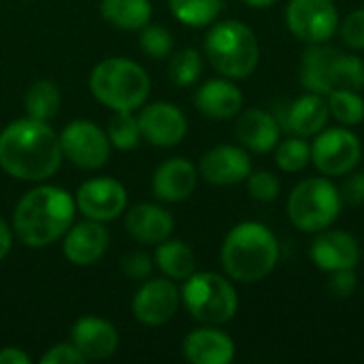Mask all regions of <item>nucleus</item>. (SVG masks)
Here are the masks:
<instances>
[{
    "label": "nucleus",
    "mask_w": 364,
    "mask_h": 364,
    "mask_svg": "<svg viewBox=\"0 0 364 364\" xmlns=\"http://www.w3.org/2000/svg\"><path fill=\"white\" fill-rule=\"evenodd\" d=\"M60 136L47 122L15 119L0 132V168L19 181H45L62 164Z\"/></svg>",
    "instance_id": "nucleus-1"
},
{
    "label": "nucleus",
    "mask_w": 364,
    "mask_h": 364,
    "mask_svg": "<svg viewBox=\"0 0 364 364\" xmlns=\"http://www.w3.org/2000/svg\"><path fill=\"white\" fill-rule=\"evenodd\" d=\"M75 198L58 186L28 190L13 213V232L28 247H47L62 239L75 220Z\"/></svg>",
    "instance_id": "nucleus-2"
},
{
    "label": "nucleus",
    "mask_w": 364,
    "mask_h": 364,
    "mask_svg": "<svg viewBox=\"0 0 364 364\" xmlns=\"http://www.w3.org/2000/svg\"><path fill=\"white\" fill-rule=\"evenodd\" d=\"M222 267L232 282L258 284L279 262L277 237L260 222H241L222 243Z\"/></svg>",
    "instance_id": "nucleus-3"
},
{
    "label": "nucleus",
    "mask_w": 364,
    "mask_h": 364,
    "mask_svg": "<svg viewBox=\"0 0 364 364\" xmlns=\"http://www.w3.org/2000/svg\"><path fill=\"white\" fill-rule=\"evenodd\" d=\"M94 98L113 111L141 109L149 96L151 81L145 68L128 58H107L90 75Z\"/></svg>",
    "instance_id": "nucleus-4"
},
{
    "label": "nucleus",
    "mask_w": 364,
    "mask_h": 364,
    "mask_svg": "<svg viewBox=\"0 0 364 364\" xmlns=\"http://www.w3.org/2000/svg\"><path fill=\"white\" fill-rule=\"evenodd\" d=\"M205 53L211 66L226 79H247L260 60L256 34L237 19L218 21L205 36Z\"/></svg>",
    "instance_id": "nucleus-5"
},
{
    "label": "nucleus",
    "mask_w": 364,
    "mask_h": 364,
    "mask_svg": "<svg viewBox=\"0 0 364 364\" xmlns=\"http://www.w3.org/2000/svg\"><path fill=\"white\" fill-rule=\"evenodd\" d=\"M341 207V192L331 179L309 177L290 192L288 218L303 232H322L337 222Z\"/></svg>",
    "instance_id": "nucleus-6"
},
{
    "label": "nucleus",
    "mask_w": 364,
    "mask_h": 364,
    "mask_svg": "<svg viewBox=\"0 0 364 364\" xmlns=\"http://www.w3.org/2000/svg\"><path fill=\"white\" fill-rule=\"evenodd\" d=\"M181 301L194 320L207 326H222L230 322L239 309L237 290L220 273H192L181 290Z\"/></svg>",
    "instance_id": "nucleus-7"
},
{
    "label": "nucleus",
    "mask_w": 364,
    "mask_h": 364,
    "mask_svg": "<svg viewBox=\"0 0 364 364\" xmlns=\"http://www.w3.org/2000/svg\"><path fill=\"white\" fill-rule=\"evenodd\" d=\"M360 156V139L350 128L322 130L311 145V162L326 177L350 175L358 166Z\"/></svg>",
    "instance_id": "nucleus-8"
},
{
    "label": "nucleus",
    "mask_w": 364,
    "mask_h": 364,
    "mask_svg": "<svg viewBox=\"0 0 364 364\" xmlns=\"http://www.w3.org/2000/svg\"><path fill=\"white\" fill-rule=\"evenodd\" d=\"M288 30L307 45L331 41L339 28V13L333 0H290L286 6Z\"/></svg>",
    "instance_id": "nucleus-9"
},
{
    "label": "nucleus",
    "mask_w": 364,
    "mask_h": 364,
    "mask_svg": "<svg viewBox=\"0 0 364 364\" xmlns=\"http://www.w3.org/2000/svg\"><path fill=\"white\" fill-rule=\"evenodd\" d=\"M60 147L64 158L87 171L105 166L111 156V141L107 132L90 119L70 122L60 134Z\"/></svg>",
    "instance_id": "nucleus-10"
},
{
    "label": "nucleus",
    "mask_w": 364,
    "mask_h": 364,
    "mask_svg": "<svg viewBox=\"0 0 364 364\" xmlns=\"http://www.w3.org/2000/svg\"><path fill=\"white\" fill-rule=\"evenodd\" d=\"M75 205L87 220H96L105 224L119 218V213L128 205V194L117 179L94 177L79 186Z\"/></svg>",
    "instance_id": "nucleus-11"
},
{
    "label": "nucleus",
    "mask_w": 364,
    "mask_h": 364,
    "mask_svg": "<svg viewBox=\"0 0 364 364\" xmlns=\"http://www.w3.org/2000/svg\"><path fill=\"white\" fill-rule=\"evenodd\" d=\"M141 139L154 147H175L188 134V119L177 105L154 102L139 113Z\"/></svg>",
    "instance_id": "nucleus-12"
},
{
    "label": "nucleus",
    "mask_w": 364,
    "mask_h": 364,
    "mask_svg": "<svg viewBox=\"0 0 364 364\" xmlns=\"http://www.w3.org/2000/svg\"><path fill=\"white\" fill-rule=\"evenodd\" d=\"M181 294L171 279H147L132 299V314L147 326L171 322L179 309Z\"/></svg>",
    "instance_id": "nucleus-13"
},
{
    "label": "nucleus",
    "mask_w": 364,
    "mask_h": 364,
    "mask_svg": "<svg viewBox=\"0 0 364 364\" xmlns=\"http://www.w3.org/2000/svg\"><path fill=\"white\" fill-rule=\"evenodd\" d=\"M198 173L213 186H235L250 177L252 160L241 147L218 145L200 158Z\"/></svg>",
    "instance_id": "nucleus-14"
},
{
    "label": "nucleus",
    "mask_w": 364,
    "mask_h": 364,
    "mask_svg": "<svg viewBox=\"0 0 364 364\" xmlns=\"http://www.w3.org/2000/svg\"><path fill=\"white\" fill-rule=\"evenodd\" d=\"M311 262L322 271H343L356 269L360 262V245L358 241L343 230H322L309 250Z\"/></svg>",
    "instance_id": "nucleus-15"
},
{
    "label": "nucleus",
    "mask_w": 364,
    "mask_h": 364,
    "mask_svg": "<svg viewBox=\"0 0 364 364\" xmlns=\"http://www.w3.org/2000/svg\"><path fill=\"white\" fill-rule=\"evenodd\" d=\"M109 230L102 226V222L85 220L81 224H75L66 230L62 241V252L68 262L75 267H90L98 262L105 252L109 250Z\"/></svg>",
    "instance_id": "nucleus-16"
},
{
    "label": "nucleus",
    "mask_w": 364,
    "mask_h": 364,
    "mask_svg": "<svg viewBox=\"0 0 364 364\" xmlns=\"http://www.w3.org/2000/svg\"><path fill=\"white\" fill-rule=\"evenodd\" d=\"M198 171L186 158H171L164 160L151 179V190L158 200L162 203H181L192 196L196 190Z\"/></svg>",
    "instance_id": "nucleus-17"
},
{
    "label": "nucleus",
    "mask_w": 364,
    "mask_h": 364,
    "mask_svg": "<svg viewBox=\"0 0 364 364\" xmlns=\"http://www.w3.org/2000/svg\"><path fill=\"white\" fill-rule=\"evenodd\" d=\"M73 346L85 360H105L115 354L119 335L115 326L96 316H83L73 326Z\"/></svg>",
    "instance_id": "nucleus-18"
},
{
    "label": "nucleus",
    "mask_w": 364,
    "mask_h": 364,
    "mask_svg": "<svg viewBox=\"0 0 364 364\" xmlns=\"http://www.w3.org/2000/svg\"><path fill=\"white\" fill-rule=\"evenodd\" d=\"M339 49L322 45H309L301 60V83L305 90L328 96L337 90V62Z\"/></svg>",
    "instance_id": "nucleus-19"
},
{
    "label": "nucleus",
    "mask_w": 364,
    "mask_h": 364,
    "mask_svg": "<svg viewBox=\"0 0 364 364\" xmlns=\"http://www.w3.org/2000/svg\"><path fill=\"white\" fill-rule=\"evenodd\" d=\"M126 230L136 243L158 245L173 235L175 220L164 207L154 205V203H141L128 211Z\"/></svg>",
    "instance_id": "nucleus-20"
},
{
    "label": "nucleus",
    "mask_w": 364,
    "mask_h": 364,
    "mask_svg": "<svg viewBox=\"0 0 364 364\" xmlns=\"http://www.w3.org/2000/svg\"><path fill=\"white\" fill-rule=\"evenodd\" d=\"M183 356L192 364H228L235 358V341L215 326L196 328L183 339Z\"/></svg>",
    "instance_id": "nucleus-21"
},
{
    "label": "nucleus",
    "mask_w": 364,
    "mask_h": 364,
    "mask_svg": "<svg viewBox=\"0 0 364 364\" xmlns=\"http://www.w3.org/2000/svg\"><path fill=\"white\" fill-rule=\"evenodd\" d=\"M196 109L213 119H230L241 113L243 94L232 79H211L194 94Z\"/></svg>",
    "instance_id": "nucleus-22"
},
{
    "label": "nucleus",
    "mask_w": 364,
    "mask_h": 364,
    "mask_svg": "<svg viewBox=\"0 0 364 364\" xmlns=\"http://www.w3.org/2000/svg\"><path fill=\"white\" fill-rule=\"evenodd\" d=\"M331 111H328V100L322 94L309 92L301 98H296L288 111H286V128L296 134V136H316L322 132L328 124Z\"/></svg>",
    "instance_id": "nucleus-23"
},
{
    "label": "nucleus",
    "mask_w": 364,
    "mask_h": 364,
    "mask_svg": "<svg viewBox=\"0 0 364 364\" xmlns=\"http://www.w3.org/2000/svg\"><path fill=\"white\" fill-rule=\"evenodd\" d=\"M237 139L254 154L273 151L279 143V122L262 109H247L237 119Z\"/></svg>",
    "instance_id": "nucleus-24"
},
{
    "label": "nucleus",
    "mask_w": 364,
    "mask_h": 364,
    "mask_svg": "<svg viewBox=\"0 0 364 364\" xmlns=\"http://www.w3.org/2000/svg\"><path fill=\"white\" fill-rule=\"evenodd\" d=\"M156 264L171 279H188L196 273V256L192 247L177 239H166L156 247Z\"/></svg>",
    "instance_id": "nucleus-25"
},
{
    "label": "nucleus",
    "mask_w": 364,
    "mask_h": 364,
    "mask_svg": "<svg viewBox=\"0 0 364 364\" xmlns=\"http://www.w3.org/2000/svg\"><path fill=\"white\" fill-rule=\"evenodd\" d=\"M100 15L119 30H141L151 19L149 0H100Z\"/></svg>",
    "instance_id": "nucleus-26"
},
{
    "label": "nucleus",
    "mask_w": 364,
    "mask_h": 364,
    "mask_svg": "<svg viewBox=\"0 0 364 364\" xmlns=\"http://www.w3.org/2000/svg\"><path fill=\"white\" fill-rule=\"evenodd\" d=\"M23 107H26L28 117L38 119V122H49L51 117L58 115V111L62 107L60 87L53 81H47V79L34 81L26 92Z\"/></svg>",
    "instance_id": "nucleus-27"
},
{
    "label": "nucleus",
    "mask_w": 364,
    "mask_h": 364,
    "mask_svg": "<svg viewBox=\"0 0 364 364\" xmlns=\"http://www.w3.org/2000/svg\"><path fill=\"white\" fill-rule=\"evenodd\" d=\"M168 6L175 19H179L183 26L205 28L220 17L224 2L222 0H168Z\"/></svg>",
    "instance_id": "nucleus-28"
},
{
    "label": "nucleus",
    "mask_w": 364,
    "mask_h": 364,
    "mask_svg": "<svg viewBox=\"0 0 364 364\" xmlns=\"http://www.w3.org/2000/svg\"><path fill=\"white\" fill-rule=\"evenodd\" d=\"M107 136L111 141V147L119 151L134 149L141 141L139 119L132 115V111H113V117L109 119Z\"/></svg>",
    "instance_id": "nucleus-29"
},
{
    "label": "nucleus",
    "mask_w": 364,
    "mask_h": 364,
    "mask_svg": "<svg viewBox=\"0 0 364 364\" xmlns=\"http://www.w3.org/2000/svg\"><path fill=\"white\" fill-rule=\"evenodd\" d=\"M328 111L343 126H356L364 119L363 96L354 90H335L328 94Z\"/></svg>",
    "instance_id": "nucleus-30"
},
{
    "label": "nucleus",
    "mask_w": 364,
    "mask_h": 364,
    "mask_svg": "<svg viewBox=\"0 0 364 364\" xmlns=\"http://www.w3.org/2000/svg\"><path fill=\"white\" fill-rule=\"evenodd\" d=\"M311 162V145L303 136H290L275 147V164L284 173H299Z\"/></svg>",
    "instance_id": "nucleus-31"
},
{
    "label": "nucleus",
    "mask_w": 364,
    "mask_h": 364,
    "mask_svg": "<svg viewBox=\"0 0 364 364\" xmlns=\"http://www.w3.org/2000/svg\"><path fill=\"white\" fill-rule=\"evenodd\" d=\"M203 73V58L196 49H181L171 58L168 64V77L175 85L179 87H188L192 83H196V79Z\"/></svg>",
    "instance_id": "nucleus-32"
},
{
    "label": "nucleus",
    "mask_w": 364,
    "mask_h": 364,
    "mask_svg": "<svg viewBox=\"0 0 364 364\" xmlns=\"http://www.w3.org/2000/svg\"><path fill=\"white\" fill-rule=\"evenodd\" d=\"M141 49L154 58V60H162L173 51V34L158 23H147L141 28Z\"/></svg>",
    "instance_id": "nucleus-33"
},
{
    "label": "nucleus",
    "mask_w": 364,
    "mask_h": 364,
    "mask_svg": "<svg viewBox=\"0 0 364 364\" xmlns=\"http://www.w3.org/2000/svg\"><path fill=\"white\" fill-rule=\"evenodd\" d=\"M364 87V62L358 55L339 53L337 62V90H354Z\"/></svg>",
    "instance_id": "nucleus-34"
},
{
    "label": "nucleus",
    "mask_w": 364,
    "mask_h": 364,
    "mask_svg": "<svg viewBox=\"0 0 364 364\" xmlns=\"http://www.w3.org/2000/svg\"><path fill=\"white\" fill-rule=\"evenodd\" d=\"M279 190H282L279 179L269 171L250 173V177H247V192L254 200L273 203L279 196Z\"/></svg>",
    "instance_id": "nucleus-35"
},
{
    "label": "nucleus",
    "mask_w": 364,
    "mask_h": 364,
    "mask_svg": "<svg viewBox=\"0 0 364 364\" xmlns=\"http://www.w3.org/2000/svg\"><path fill=\"white\" fill-rule=\"evenodd\" d=\"M341 38L350 49H364V9L350 13L343 19Z\"/></svg>",
    "instance_id": "nucleus-36"
},
{
    "label": "nucleus",
    "mask_w": 364,
    "mask_h": 364,
    "mask_svg": "<svg viewBox=\"0 0 364 364\" xmlns=\"http://www.w3.org/2000/svg\"><path fill=\"white\" fill-rule=\"evenodd\" d=\"M122 271L128 279H134V282H145L151 277V271H154V262L151 258L145 254V252H132L128 254L124 260H122Z\"/></svg>",
    "instance_id": "nucleus-37"
},
{
    "label": "nucleus",
    "mask_w": 364,
    "mask_h": 364,
    "mask_svg": "<svg viewBox=\"0 0 364 364\" xmlns=\"http://www.w3.org/2000/svg\"><path fill=\"white\" fill-rule=\"evenodd\" d=\"M356 286H358V277L354 269H343V271H333V277L328 279L326 290L335 299H350L356 292Z\"/></svg>",
    "instance_id": "nucleus-38"
},
{
    "label": "nucleus",
    "mask_w": 364,
    "mask_h": 364,
    "mask_svg": "<svg viewBox=\"0 0 364 364\" xmlns=\"http://www.w3.org/2000/svg\"><path fill=\"white\" fill-rule=\"evenodd\" d=\"M85 363V358L81 356V352L70 343H58L53 348H49L43 356L41 364H81Z\"/></svg>",
    "instance_id": "nucleus-39"
},
{
    "label": "nucleus",
    "mask_w": 364,
    "mask_h": 364,
    "mask_svg": "<svg viewBox=\"0 0 364 364\" xmlns=\"http://www.w3.org/2000/svg\"><path fill=\"white\" fill-rule=\"evenodd\" d=\"M341 200L346 205H352V207H358L364 203V173H354L350 175L343 186H341Z\"/></svg>",
    "instance_id": "nucleus-40"
},
{
    "label": "nucleus",
    "mask_w": 364,
    "mask_h": 364,
    "mask_svg": "<svg viewBox=\"0 0 364 364\" xmlns=\"http://www.w3.org/2000/svg\"><path fill=\"white\" fill-rule=\"evenodd\" d=\"M0 364H30V356L19 348H4L0 350Z\"/></svg>",
    "instance_id": "nucleus-41"
},
{
    "label": "nucleus",
    "mask_w": 364,
    "mask_h": 364,
    "mask_svg": "<svg viewBox=\"0 0 364 364\" xmlns=\"http://www.w3.org/2000/svg\"><path fill=\"white\" fill-rule=\"evenodd\" d=\"M11 245H13V230L4 220H0V260L11 252Z\"/></svg>",
    "instance_id": "nucleus-42"
},
{
    "label": "nucleus",
    "mask_w": 364,
    "mask_h": 364,
    "mask_svg": "<svg viewBox=\"0 0 364 364\" xmlns=\"http://www.w3.org/2000/svg\"><path fill=\"white\" fill-rule=\"evenodd\" d=\"M243 2L250 4V6H254V9H267V6H273L279 0H243Z\"/></svg>",
    "instance_id": "nucleus-43"
}]
</instances>
